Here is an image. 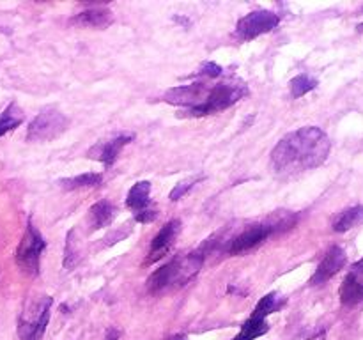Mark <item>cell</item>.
Listing matches in <instances>:
<instances>
[{
	"instance_id": "cell-29",
	"label": "cell",
	"mask_w": 363,
	"mask_h": 340,
	"mask_svg": "<svg viewBox=\"0 0 363 340\" xmlns=\"http://www.w3.org/2000/svg\"><path fill=\"white\" fill-rule=\"evenodd\" d=\"M167 340H188V336L186 335H181V333H177V335L169 336V339H167Z\"/></svg>"
},
{
	"instance_id": "cell-14",
	"label": "cell",
	"mask_w": 363,
	"mask_h": 340,
	"mask_svg": "<svg viewBox=\"0 0 363 340\" xmlns=\"http://www.w3.org/2000/svg\"><path fill=\"white\" fill-rule=\"evenodd\" d=\"M71 23L78 25V27L106 28L113 23V13L108 7H89V9L74 14L71 18Z\"/></svg>"
},
{
	"instance_id": "cell-15",
	"label": "cell",
	"mask_w": 363,
	"mask_h": 340,
	"mask_svg": "<svg viewBox=\"0 0 363 340\" xmlns=\"http://www.w3.org/2000/svg\"><path fill=\"white\" fill-rule=\"evenodd\" d=\"M117 216V208L106 198H101L96 204L91 205L89 209V225L92 230L105 229V227L112 225V222Z\"/></svg>"
},
{
	"instance_id": "cell-16",
	"label": "cell",
	"mask_w": 363,
	"mask_h": 340,
	"mask_svg": "<svg viewBox=\"0 0 363 340\" xmlns=\"http://www.w3.org/2000/svg\"><path fill=\"white\" fill-rule=\"evenodd\" d=\"M151 204V183L149 181H138L130 188L126 197V208L133 212H140Z\"/></svg>"
},
{
	"instance_id": "cell-17",
	"label": "cell",
	"mask_w": 363,
	"mask_h": 340,
	"mask_svg": "<svg viewBox=\"0 0 363 340\" xmlns=\"http://www.w3.org/2000/svg\"><path fill=\"white\" fill-rule=\"evenodd\" d=\"M363 223V205H353V208H347L344 211H340L339 215L333 220L332 227L333 232H347V230L354 229V227L362 225Z\"/></svg>"
},
{
	"instance_id": "cell-21",
	"label": "cell",
	"mask_w": 363,
	"mask_h": 340,
	"mask_svg": "<svg viewBox=\"0 0 363 340\" xmlns=\"http://www.w3.org/2000/svg\"><path fill=\"white\" fill-rule=\"evenodd\" d=\"M103 181V174L99 172H85L80 176L69 177V179H62L60 184L66 190H82V188H94L99 186Z\"/></svg>"
},
{
	"instance_id": "cell-7",
	"label": "cell",
	"mask_w": 363,
	"mask_h": 340,
	"mask_svg": "<svg viewBox=\"0 0 363 340\" xmlns=\"http://www.w3.org/2000/svg\"><path fill=\"white\" fill-rule=\"evenodd\" d=\"M280 23V14L273 13V11L257 9L252 13L245 14L240 18L236 23V35L241 41H250V39L259 38L262 34H268L277 25Z\"/></svg>"
},
{
	"instance_id": "cell-5",
	"label": "cell",
	"mask_w": 363,
	"mask_h": 340,
	"mask_svg": "<svg viewBox=\"0 0 363 340\" xmlns=\"http://www.w3.org/2000/svg\"><path fill=\"white\" fill-rule=\"evenodd\" d=\"M45 248V237H43V234L35 229L32 220L28 218L23 237H21L20 244H18L16 248V255H14L18 268H20L25 275L38 276L39 269H41V255Z\"/></svg>"
},
{
	"instance_id": "cell-2",
	"label": "cell",
	"mask_w": 363,
	"mask_h": 340,
	"mask_svg": "<svg viewBox=\"0 0 363 340\" xmlns=\"http://www.w3.org/2000/svg\"><path fill=\"white\" fill-rule=\"evenodd\" d=\"M204 259L206 255L201 250L176 255L149 276L147 290L151 294H165L181 289L199 275V271L204 266Z\"/></svg>"
},
{
	"instance_id": "cell-25",
	"label": "cell",
	"mask_w": 363,
	"mask_h": 340,
	"mask_svg": "<svg viewBox=\"0 0 363 340\" xmlns=\"http://www.w3.org/2000/svg\"><path fill=\"white\" fill-rule=\"evenodd\" d=\"M201 179H202V177H201ZM201 179H195V177H191V179H186V181H181V183H177L176 186L172 188V191H170V200H172V202L181 200V198H183L184 195H186L188 191H190L191 188H194L195 184H197Z\"/></svg>"
},
{
	"instance_id": "cell-20",
	"label": "cell",
	"mask_w": 363,
	"mask_h": 340,
	"mask_svg": "<svg viewBox=\"0 0 363 340\" xmlns=\"http://www.w3.org/2000/svg\"><path fill=\"white\" fill-rule=\"evenodd\" d=\"M280 305H282V301H280L279 293L266 294L264 298H261V301H259L257 307H255V310L252 312V315L248 319L257 322H264L266 317H268L269 314H273Z\"/></svg>"
},
{
	"instance_id": "cell-8",
	"label": "cell",
	"mask_w": 363,
	"mask_h": 340,
	"mask_svg": "<svg viewBox=\"0 0 363 340\" xmlns=\"http://www.w3.org/2000/svg\"><path fill=\"white\" fill-rule=\"evenodd\" d=\"M209 94V87L204 81H194L188 85H177V87L169 89L163 94V101L169 105L176 106H186V108H194V106L202 105Z\"/></svg>"
},
{
	"instance_id": "cell-9",
	"label": "cell",
	"mask_w": 363,
	"mask_h": 340,
	"mask_svg": "<svg viewBox=\"0 0 363 340\" xmlns=\"http://www.w3.org/2000/svg\"><path fill=\"white\" fill-rule=\"evenodd\" d=\"M181 227H183V223H181V220L176 218L170 220V222H167L165 225L162 227V230H160L155 236V239L151 241L145 264H152V262L160 261V259H163L170 250H172V246L176 244L177 236L181 234Z\"/></svg>"
},
{
	"instance_id": "cell-26",
	"label": "cell",
	"mask_w": 363,
	"mask_h": 340,
	"mask_svg": "<svg viewBox=\"0 0 363 340\" xmlns=\"http://www.w3.org/2000/svg\"><path fill=\"white\" fill-rule=\"evenodd\" d=\"M223 74V67L218 66L216 62H204L201 66V69L197 71V76H206V78H220Z\"/></svg>"
},
{
	"instance_id": "cell-24",
	"label": "cell",
	"mask_w": 363,
	"mask_h": 340,
	"mask_svg": "<svg viewBox=\"0 0 363 340\" xmlns=\"http://www.w3.org/2000/svg\"><path fill=\"white\" fill-rule=\"evenodd\" d=\"M73 234H74V230H71L66 237V251H64V268L66 269L74 268L78 262V251L74 250Z\"/></svg>"
},
{
	"instance_id": "cell-10",
	"label": "cell",
	"mask_w": 363,
	"mask_h": 340,
	"mask_svg": "<svg viewBox=\"0 0 363 340\" xmlns=\"http://www.w3.org/2000/svg\"><path fill=\"white\" fill-rule=\"evenodd\" d=\"M346 262H347V255L346 251H344V248L337 246V244L335 246H332L328 251H326L325 257L321 259L318 268H315L314 275H312L311 278V285L314 287L323 285V283H326L328 280H332L340 269H344Z\"/></svg>"
},
{
	"instance_id": "cell-13",
	"label": "cell",
	"mask_w": 363,
	"mask_h": 340,
	"mask_svg": "<svg viewBox=\"0 0 363 340\" xmlns=\"http://www.w3.org/2000/svg\"><path fill=\"white\" fill-rule=\"evenodd\" d=\"M131 140H133V135H119V137L112 138L110 142H103V144L94 145V147L87 152V156L92 159H99L106 169H110V166L116 163L119 152L123 151Z\"/></svg>"
},
{
	"instance_id": "cell-18",
	"label": "cell",
	"mask_w": 363,
	"mask_h": 340,
	"mask_svg": "<svg viewBox=\"0 0 363 340\" xmlns=\"http://www.w3.org/2000/svg\"><path fill=\"white\" fill-rule=\"evenodd\" d=\"M23 119H25L23 110H21L14 101L9 103L7 108L0 113V137L7 135L9 131L16 130V128L23 123Z\"/></svg>"
},
{
	"instance_id": "cell-11",
	"label": "cell",
	"mask_w": 363,
	"mask_h": 340,
	"mask_svg": "<svg viewBox=\"0 0 363 340\" xmlns=\"http://www.w3.org/2000/svg\"><path fill=\"white\" fill-rule=\"evenodd\" d=\"M339 296L342 305H346V307H354V305L363 303V259L351 266L350 273H347L342 285H340Z\"/></svg>"
},
{
	"instance_id": "cell-3",
	"label": "cell",
	"mask_w": 363,
	"mask_h": 340,
	"mask_svg": "<svg viewBox=\"0 0 363 340\" xmlns=\"http://www.w3.org/2000/svg\"><path fill=\"white\" fill-rule=\"evenodd\" d=\"M52 296H39L28 300L18 319V336L21 340H41L52 314Z\"/></svg>"
},
{
	"instance_id": "cell-23",
	"label": "cell",
	"mask_w": 363,
	"mask_h": 340,
	"mask_svg": "<svg viewBox=\"0 0 363 340\" xmlns=\"http://www.w3.org/2000/svg\"><path fill=\"white\" fill-rule=\"evenodd\" d=\"M268 329H269V324L266 321L257 322V321H252V319H248V321L243 324V328H241L240 335H238L234 340H255L257 336L264 335Z\"/></svg>"
},
{
	"instance_id": "cell-12",
	"label": "cell",
	"mask_w": 363,
	"mask_h": 340,
	"mask_svg": "<svg viewBox=\"0 0 363 340\" xmlns=\"http://www.w3.org/2000/svg\"><path fill=\"white\" fill-rule=\"evenodd\" d=\"M272 234H273L272 229H269L264 222L254 223V225H250L248 229H245L240 236H236L233 241H230L229 251L233 255L245 254V251L259 246V244H261L262 241L268 239Z\"/></svg>"
},
{
	"instance_id": "cell-1",
	"label": "cell",
	"mask_w": 363,
	"mask_h": 340,
	"mask_svg": "<svg viewBox=\"0 0 363 340\" xmlns=\"http://www.w3.org/2000/svg\"><path fill=\"white\" fill-rule=\"evenodd\" d=\"M332 142L318 126H303L279 140L272 151V170L280 177H293L318 169L328 159Z\"/></svg>"
},
{
	"instance_id": "cell-4",
	"label": "cell",
	"mask_w": 363,
	"mask_h": 340,
	"mask_svg": "<svg viewBox=\"0 0 363 340\" xmlns=\"http://www.w3.org/2000/svg\"><path fill=\"white\" fill-rule=\"evenodd\" d=\"M248 94L247 85L236 84V81H227V84H216L209 89V94L202 105L188 108L183 113L184 117H206L213 115L216 112L230 108L236 105L240 99H243Z\"/></svg>"
},
{
	"instance_id": "cell-27",
	"label": "cell",
	"mask_w": 363,
	"mask_h": 340,
	"mask_svg": "<svg viewBox=\"0 0 363 340\" xmlns=\"http://www.w3.org/2000/svg\"><path fill=\"white\" fill-rule=\"evenodd\" d=\"M133 218H135V222H138V223H151V222H155L156 218H158V211H156V209H152V208H147V209H144V211H140V212H135L133 215Z\"/></svg>"
},
{
	"instance_id": "cell-6",
	"label": "cell",
	"mask_w": 363,
	"mask_h": 340,
	"mask_svg": "<svg viewBox=\"0 0 363 340\" xmlns=\"http://www.w3.org/2000/svg\"><path fill=\"white\" fill-rule=\"evenodd\" d=\"M69 128V119L53 106L43 108L28 123L27 142H52L64 135Z\"/></svg>"
},
{
	"instance_id": "cell-28",
	"label": "cell",
	"mask_w": 363,
	"mask_h": 340,
	"mask_svg": "<svg viewBox=\"0 0 363 340\" xmlns=\"http://www.w3.org/2000/svg\"><path fill=\"white\" fill-rule=\"evenodd\" d=\"M121 336V332L116 328H110L108 332H106V340H117Z\"/></svg>"
},
{
	"instance_id": "cell-19",
	"label": "cell",
	"mask_w": 363,
	"mask_h": 340,
	"mask_svg": "<svg viewBox=\"0 0 363 340\" xmlns=\"http://www.w3.org/2000/svg\"><path fill=\"white\" fill-rule=\"evenodd\" d=\"M264 223L272 229L273 234L287 232L298 223V215L291 211H275L264 220Z\"/></svg>"
},
{
	"instance_id": "cell-22",
	"label": "cell",
	"mask_w": 363,
	"mask_h": 340,
	"mask_svg": "<svg viewBox=\"0 0 363 340\" xmlns=\"http://www.w3.org/2000/svg\"><path fill=\"white\" fill-rule=\"evenodd\" d=\"M318 87V80H315L314 76H311V74H298V76H294L293 80H291L289 84V89H291V96H293L294 99L301 98V96L308 94V92H312L314 89Z\"/></svg>"
}]
</instances>
